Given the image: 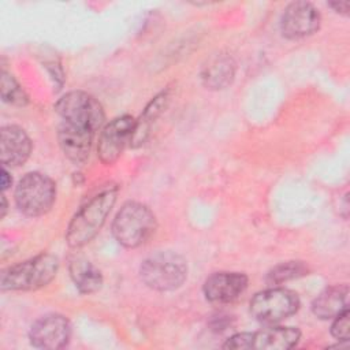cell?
Wrapping results in <instances>:
<instances>
[{
    "label": "cell",
    "mask_w": 350,
    "mask_h": 350,
    "mask_svg": "<svg viewBox=\"0 0 350 350\" xmlns=\"http://www.w3.org/2000/svg\"><path fill=\"white\" fill-rule=\"evenodd\" d=\"M116 196L118 187L109 186L78 209L66 231V241L71 247H81L97 235L116 201Z\"/></svg>",
    "instance_id": "6da1fadb"
},
{
    "label": "cell",
    "mask_w": 350,
    "mask_h": 350,
    "mask_svg": "<svg viewBox=\"0 0 350 350\" xmlns=\"http://www.w3.org/2000/svg\"><path fill=\"white\" fill-rule=\"evenodd\" d=\"M59 269V260L53 254H38L23 262L11 265L0 273V287L4 291H30L46 286Z\"/></svg>",
    "instance_id": "7a4b0ae2"
},
{
    "label": "cell",
    "mask_w": 350,
    "mask_h": 350,
    "mask_svg": "<svg viewBox=\"0 0 350 350\" xmlns=\"http://www.w3.org/2000/svg\"><path fill=\"white\" fill-rule=\"evenodd\" d=\"M154 230L156 217L153 212L137 201L123 204L112 223V234L124 247L141 246L153 235Z\"/></svg>",
    "instance_id": "3957f363"
},
{
    "label": "cell",
    "mask_w": 350,
    "mask_h": 350,
    "mask_svg": "<svg viewBox=\"0 0 350 350\" xmlns=\"http://www.w3.org/2000/svg\"><path fill=\"white\" fill-rule=\"evenodd\" d=\"M142 282L157 291H172L187 278L186 260L174 252H157L145 258L139 267Z\"/></svg>",
    "instance_id": "277c9868"
},
{
    "label": "cell",
    "mask_w": 350,
    "mask_h": 350,
    "mask_svg": "<svg viewBox=\"0 0 350 350\" xmlns=\"http://www.w3.org/2000/svg\"><path fill=\"white\" fill-rule=\"evenodd\" d=\"M56 198L55 182L41 172H27L16 185L15 202L21 212L27 216L46 213Z\"/></svg>",
    "instance_id": "5b68a950"
},
{
    "label": "cell",
    "mask_w": 350,
    "mask_h": 350,
    "mask_svg": "<svg viewBox=\"0 0 350 350\" xmlns=\"http://www.w3.org/2000/svg\"><path fill=\"white\" fill-rule=\"evenodd\" d=\"M298 308V295L282 287L260 291L250 301L252 316L262 324H276L294 314Z\"/></svg>",
    "instance_id": "8992f818"
},
{
    "label": "cell",
    "mask_w": 350,
    "mask_h": 350,
    "mask_svg": "<svg viewBox=\"0 0 350 350\" xmlns=\"http://www.w3.org/2000/svg\"><path fill=\"white\" fill-rule=\"evenodd\" d=\"M55 111L64 122L98 130L104 122V109L98 100L82 90H72L62 96L55 104Z\"/></svg>",
    "instance_id": "52a82bcc"
},
{
    "label": "cell",
    "mask_w": 350,
    "mask_h": 350,
    "mask_svg": "<svg viewBox=\"0 0 350 350\" xmlns=\"http://www.w3.org/2000/svg\"><path fill=\"white\" fill-rule=\"evenodd\" d=\"M135 119L130 115H122L112 119L100 133L97 144V156L103 164H113L131 141Z\"/></svg>",
    "instance_id": "ba28073f"
},
{
    "label": "cell",
    "mask_w": 350,
    "mask_h": 350,
    "mask_svg": "<svg viewBox=\"0 0 350 350\" xmlns=\"http://www.w3.org/2000/svg\"><path fill=\"white\" fill-rule=\"evenodd\" d=\"M320 22V12L312 3L294 1L282 14L280 31L286 38L297 40L317 31Z\"/></svg>",
    "instance_id": "9c48e42d"
},
{
    "label": "cell",
    "mask_w": 350,
    "mask_h": 350,
    "mask_svg": "<svg viewBox=\"0 0 350 350\" xmlns=\"http://www.w3.org/2000/svg\"><path fill=\"white\" fill-rule=\"evenodd\" d=\"M71 338L70 321L56 313L40 317L30 328L29 339L34 347L56 350L67 346Z\"/></svg>",
    "instance_id": "30bf717a"
},
{
    "label": "cell",
    "mask_w": 350,
    "mask_h": 350,
    "mask_svg": "<svg viewBox=\"0 0 350 350\" xmlns=\"http://www.w3.org/2000/svg\"><path fill=\"white\" fill-rule=\"evenodd\" d=\"M94 133L92 129L63 120L57 130V138L64 156L75 164L85 163L92 149Z\"/></svg>",
    "instance_id": "8fae6325"
},
{
    "label": "cell",
    "mask_w": 350,
    "mask_h": 350,
    "mask_svg": "<svg viewBox=\"0 0 350 350\" xmlns=\"http://www.w3.org/2000/svg\"><path fill=\"white\" fill-rule=\"evenodd\" d=\"M246 287V275L239 272H216L205 280L202 291L211 302L228 304L237 299Z\"/></svg>",
    "instance_id": "7c38bea8"
},
{
    "label": "cell",
    "mask_w": 350,
    "mask_h": 350,
    "mask_svg": "<svg viewBox=\"0 0 350 350\" xmlns=\"http://www.w3.org/2000/svg\"><path fill=\"white\" fill-rule=\"evenodd\" d=\"M31 153L29 135L18 126H4L0 133V159L1 164L19 167L26 163Z\"/></svg>",
    "instance_id": "4fadbf2b"
},
{
    "label": "cell",
    "mask_w": 350,
    "mask_h": 350,
    "mask_svg": "<svg viewBox=\"0 0 350 350\" xmlns=\"http://www.w3.org/2000/svg\"><path fill=\"white\" fill-rule=\"evenodd\" d=\"M235 75V62L227 53L213 55L201 70V79L206 89L220 90L231 85Z\"/></svg>",
    "instance_id": "5bb4252c"
},
{
    "label": "cell",
    "mask_w": 350,
    "mask_h": 350,
    "mask_svg": "<svg viewBox=\"0 0 350 350\" xmlns=\"http://www.w3.org/2000/svg\"><path fill=\"white\" fill-rule=\"evenodd\" d=\"M299 338L301 332L294 327H268L252 332V349L286 350L294 347Z\"/></svg>",
    "instance_id": "9a60e30c"
},
{
    "label": "cell",
    "mask_w": 350,
    "mask_h": 350,
    "mask_svg": "<svg viewBox=\"0 0 350 350\" xmlns=\"http://www.w3.org/2000/svg\"><path fill=\"white\" fill-rule=\"evenodd\" d=\"M349 309V287L346 284L331 286L321 291L312 302V312L323 320L334 319Z\"/></svg>",
    "instance_id": "2e32d148"
},
{
    "label": "cell",
    "mask_w": 350,
    "mask_h": 350,
    "mask_svg": "<svg viewBox=\"0 0 350 350\" xmlns=\"http://www.w3.org/2000/svg\"><path fill=\"white\" fill-rule=\"evenodd\" d=\"M168 103H170V90H167V89L160 92L157 96H154L149 101V104L145 107L144 112L141 113L139 119L135 120L134 131H133L131 141H130L131 146H134V148L139 146L148 139L152 124L163 113V111L167 108Z\"/></svg>",
    "instance_id": "e0dca14e"
},
{
    "label": "cell",
    "mask_w": 350,
    "mask_h": 350,
    "mask_svg": "<svg viewBox=\"0 0 350 350\" xmlns=\"http://www.w3.org/2000/svg\"><path fill=\"white\" fill-rule=\"evenodd\" d=\"M68 271L75 287L83 294L96 293L103 286L101 272L83 257L72 258L70 261Z\"/></svg>",
    "instance_id": "ac0fdd59"
},
{
    "label": "cell",
    "mask_w": 350,
    "mask_h": 350,
    "mask_svg": "<svg viewBox=\"0 0 350 350\" xmlns=\"http://www.w3.org/2000/svg\"><path fill=\"white\" fill-rule=\"evenodd\" d=\"M306 273L308 267L302 261H287L273 267L267 275V282L269 284H280L283 282L304 276Z\"/></svg>",
    "instance_id": "d6986e66"
},
{
    "label": "cell",
    "mask_w": 350,
    "mask_h": 350,
    "mask_svg": "<svg viewBox=\"0 0 350 350\" xmlns=\"http://www.w3.org/2000/svg\"><path fill=\"white\" fill-rule=\"evenodd\" d=\"M1 98L4 103H8L11 105L23 107L27 104L29 97L25 93V90L21 88V85L15 81V78L5 71L1 72Z\"/></svg>",
    "instance_id": "ffe728a7"
},
{
    "label": "cell",
    "mask_w": 350,
    "mask_h": 350,
    "mask_svg": "<svg viewBox=\"0 0 350 350\" xmlns=\"http://www.w3.org/2000/svg\"><path fill=\"white\" fill-rule=\"evenodd\" d=\"M334 323L331 325V334L335 339L347 342L350 335V320H349V309L334 317Z\"/></svg>",
    "instance_id": "44dd1931"
},
{
    "label": "cell",
    "mask_w": 350,
    "mask_h": 350,
    "mask_svg": "<svg viewBox=\"0 0 350 350\" xmlns=\"http://www.w3.org/2000/svg\"><path fill=\"white\" fill-rule=\"evenodd\" d=\"M224 349H252V332L235 334L226 340Z\"/></svg>",
    "instance_id": "7402d4cb"
},
{
    "label": "cell",
    "mask_w": 350,
    "mask_h": 350,
    "mask_svg": "<svg viewBox=\"0 0 350 350\" xmlns=\"http://www.w3.org/2000/svg\"><path fill=\"white\" fill-rule=\"evenodd\" d=\"M328 7H331L335 12H338L340 15H347L350 3L349 1H331V3H328Z\"/></svg>",
    "instance_id": "603a6c76"
},
{
    "label": "cell",
    "mask_w": 350,
    "mask_h": 350,
    "mask_svg": "<svg viewBox=\"0 0 350 350\" xmlns=\"http://www.w3.org/2000/svg\"><path fill=\"white\" fill-rule=\"evenodd\" d=\"M11 183H12V179H11L10 174L7 172L5 167L3 165V168H1V190L5 191L11 186Z\"/></svg>",
    "instance_id": "cb8c5ba5"
},
{
    "label": "cell",
    "mask_w": 350,
    "mask_h": 350,
    "mask_svg": "<svg viewBox=\"0 0 350 350\" xmlns=\"http://www.w3.org/2000/svg\"><path fill=\"white\" fill-rule=\"evenodd\" d=\"M5 212H7V200H5L4 194H3L1 196V213H0V217H4Z\"/></svg>",
    "instance_id": "d4e9b609"
}]
</instances>
